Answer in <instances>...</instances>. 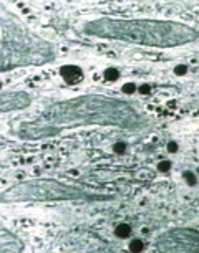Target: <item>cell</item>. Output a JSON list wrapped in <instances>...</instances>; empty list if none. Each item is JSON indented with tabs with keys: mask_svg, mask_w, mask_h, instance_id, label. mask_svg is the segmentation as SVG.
I'll list each match as a JSON object with an SVG mask.
<instances>
[{
	"mask_svg": "<svg viewBox=\"0 0 199 253\" xmlns=\"http://www.w3.org/2000/svg\"><path fill=\"white\" fill-rule=\"evenodd\" d=\"M60 74L63 76V79H65L68 84H75V83L81 81V78H83V71L78 68V66H73V65L61 66Z\"/></svg>",
	"mask_w": 199,
	"mask_h": 253,
	"instance_id": "obj_1",
	"label": "cell"
},
{
	"mask_svg": "<svg viewBox=\"0 0 199 253\" xmlns=\"http://www.w3.org/2000/svg\"><path fill=\"white\" fill-rule=\"evenodd\" d=\"M114 233H116V237H119V238H128V237H130V233H131V227H130V225H126V223H121V225H118V227H116Z\"/></svg>",
	"mask_w": 199,
	"mask_h": 253,
	"instance_id": "obj_2",
	"label": "cell"
},
{
	"mask_svg": "<svg viewBox=\"0 0 199 253\" xmlns=\"http://www.w3.org/2000/svg\"><path fill=\"white\" fill-rule=\"evenodd\" d=\"M119 76V71L116 68H108L105 71V79H108V81H116Z\"/></svg>",
	"mask_w": 199,
	"mask_h": 253,
	"instance_id": "obj_3",
	"label": "cell"
},
{
	"mask_svg": "<svg viewBox=\"0 0 199 253\" xmlns=\"http://www.w3.org/2000/svg\"><path fill=\"white\" fill-rule=\"evenodd\" d=\"M130 250L131 251H141L143 250V242L141 240H133L130 243Z\"/></svg>",
	"mask_w": 199,
	"mask_h": 253,
	"instance_id": "obj_4",
	"label": "cell"
},
{
	"mask_svg": "<svg viewBox=\"0 0 199 253\" xmlns=\"http://www.w3.org/2000/svg\"><path fill=\"white\" fill-rule=\"evenodd\" d=\"M113 151H114V154H123L126 151V144L125 143H116L113 146Z\"/></svg>",
	"mask_w": 199,
	"mask_h": 253,
	"instance_id": "obj_5",
	"label": "cell"
},
{
	"mask_svg": "<svg viewBox=\"0 0 199 253\" xmlns=\"http://www.w3.org/2000/svg\"><path fill=\"white\" fill-rule=\"evenodd\" d=\"M135 91H136V86L133 83H126L125 86H123V93H126V94H133Z\"/></svg>",
	"mask_w": 199,
	"mask_h": 253,
	"instance_id": "obj_6",
	"label": "cell"
},
{
	"mask_svg": "<svg viewBox=\"0 0 199 253\" xmlns=\"http://www.w3.org/2000/svg\"><path fill=\"white\" fill-rule=\"evenodd\" d=\"M169 167H171V162L169 161H163V162H159V166H158V169L161 172H168V171H169Z\"/></svg>",
	"mask_w": 199,
	"mask_h": 253,
	"instance_id": "obj_7",
	"label": "cell"
},
{
	"mask_svg": "<svg viewBox=\"0 0 199 253\" xmlns=\"http://www.w3.org/2000/svg\"><path fill=\"white\" fill-rule=\"evenodd\" d=\"M184 179H188L189 185H194V184H196V175H194L193 172H184Z\"/></svg>",
	"mask_w": 199,
	"mask_h": 253,
	"instance_id": "obj_8",
	"label": "cell"
},
{
	"mask_svg": "<svg viewBox=\"0 0 199 253\" xmlns=\"http://www.w3.org/2000/svg\"><path fill=\"white\" fill-rule=\"evenodd\" d=\"M186 71H188L186 65H178V66L174 68V73H176V74H186Z\"/></svg>",
	"mask_w": 199,
	"mask_h": 253,
	"instance_id": "obj_9",
	"label": "cell"
},
{
	"mask_svg": "<svg viewBox=\"0 0 199 253\" xmlns=\"http://www.w3.org/2000/svg\"><path fill=\"white\" fill-rule=\"evenodd\" d=\"M139 93L141 94H149V93H151V88H149L148 84H143V86H139Z\"/></svg>",
	"mask_w": 199,
	"mask_h": 253,
	"instance_id": "obj_10",
	"label": "cell"
},
{
	"mask_svg": "<svg viewBox=\"0 0 199 253\" xmlns=\"http://www.w3.org/2000/svg\"><path fill=\"white\" fill-rule=\"evenodd\" d=\"M168 151H169V152H176V151H178V144H176L174 141H171V143L168 144Z\"/></svg>",
	"mask_w": 199,
	"mask_h": 253,
	"instance_id": "obj_11",
	"label": "cell"
}]
</instances>
